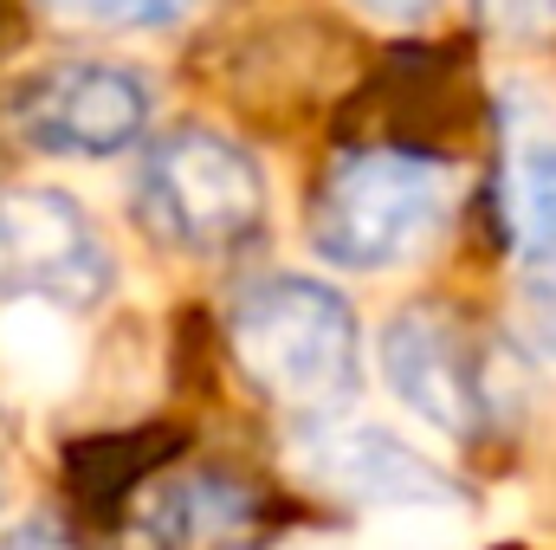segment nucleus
<instances>
[{
	"label": "nucleus",
	"instance_id": "nucleus-2",
	"mask_svg": "<svg viewBox=\"0 0 556 550\" xmlns=\"http://www.w3.org/2000/svg\"><path fill=\"white\" fill-rule=\"evenodd\" d=\"M227 337H233L247 383H260L285 409H337L363 376L356 304L324 278L273 273L247 285L233 317H227Z\"/></svg>",
	"mask_w": 556,
	"mask_h": 550
},
{
	"label": "nucleus",
	"instance_id": "nucleus-1",
	"mask_svg": "<svg viewBox=\"0 0 556 550\" xmlns=\"http://www.w3.org/2000/svg\"><path fill=\"white\" fill-rule=\"evenodd\" d=\"M453 195V168L433 155L350 149L311 201V247L337 273H395L440 240Z\"/></svg>",
	"mask_w": 556,
	"mask_h": 550
},
{
	"label": "nucleus",
	"instance_id": "nucleus-14",
	"mask_svg": "<svg viewBox=\"0 0 556 550\" xmlns=\"http://www.w3.org/2000/svg\"><path fill=\"white\" fill-rule=\"evenodd\" d=\"M356 13H369V20H382V26H415V20H427L440 0H350Z\"/></svg>",
	"mask_w": 556,
	"mask_h": 550
},
{
	"label": "nucleus",
	"instance_id": "nucleus-12",
	"mask_svg": "<svg viewBox=\"0 0 556 550\" xmlns=\"http://www.w3.org/2000/svg\"><path fill=\"white\" fill-rule=\"evenodd\" d=\"M525 330L538 337V350L556 357V253L525 260Z\"/></svg>",
	"mask_w": 556,
	"mask_h": 550
},
{
	"label": "nucleus",
	"instance_id": "nucleus-6",
	"mask_svg": "<svg viewBox=\"0 0 556 550\" xmlns=\"http://www.w3.org/2000/svg\"><path fill=\"white\" fill-rule=\"evenodd\" d=\"M298 473L324 486L330 499L369 505L376 512H408V505H459V486L446 466H433L408 434L382 421H330L298 440Z\"/></svg>",
	"mask_w": 556,
	"mask_h": 550
},
{
	"label": "nucleus",
	"instance_id": "nucleus-4",
	"mask_svg": "<svg viewBox=\"0 0 556 550\" xmlns=\"http://www.w3.org/2000/svg\"><path fill=\"white\" fill-rule=\"evenodd\" d=\"M13 130L65 162H111L149 130V85L111 59H59L13 91Z\"/></svg>",
	"mask_w": 556,
	"mask_h": 550
},
{
	"label": "nucleus",
	"instance_id": "nucleus-8",
	"mask_svg": "<svg viewBox=\"0 0 556 550\" xmlns=\"http://www.w3.org/2000/svg\"><path fill=\"white\" fill-rule=\"evenodd\" d=\"M78 324L65 304L52 298H7L0 304V370L20 396L33 402H59L78 383Z\"/></svg>",
	"mask_w": 556,
	"mask_h": 550
},
{
	"label": "nucleus",
	"instance_id": "nucleus-7",
	"mask_svg": "<svg viewBox=\"0 0 556 550\" xmlns=\"http://www.w3.org/2000/svg\"><path fill=\"white\" fill-rule=\"evenodd\" d=\"M382 383L420 427L459 440L479 427V376L466 357V337L446 311H395L382 330Z\"/></svg>",
	"mask_w": 556,
	"mask_h": 550
},
{
	"label": "nucleus",
	"instance_id": "nucleus-3",
	"mask_svg": "<svg viewBox=\"0 0 556 550\" xmlns=\"http://www.w3.org/2000/svg\"><path fill=\"white\" fill-rule=\"evenodd\" d=\"M137 208L155 240L194 260L240 253L266 227V168L227 130H175L142 155Z\"/></svg>",
	"mask_w": 556,
	"mask_h": 550
},
{
	"label": "nucleus",
	"instance_id": "nucleus-9",
	"mask_svg": "<svg viewBox=\"0 0 556 550\" xmlns=\"http://www.w3.org/2000/svg\"><path fill=\"white\" fill-rule=\"evenodd\" d=\"M505 227L518 260L556 253V137H525L505 162Z\"/></svg>",
	"mask_w": 556,
	"mask_h": 550
},
{
	"label": "nucleus",
	"instance_id": "nucleus-5",
	"mask_svg": "<svg viewBox=\"0 0 556 550\" xmlns=\"http://www.w3.org/2000/svg\"><path fill=\"white\" fill-rule=\"evenodd\" d=\"M111 291V247L65 188H0V304H91Z\"/></svg>",
	"mask_w": 556,
	"mask_h": 550
},
{
	"label": "nucleus",
	"instance_id": "nucleus-10",
	"mask_svg": "<svg viewBox=\"0 0 556 550\" xmlns=\"http://www.w3.org/2000/svg\"><path fill=\"white\" fill-rule=\"evenodd\" d=\"M59 13L85 20V26H117V33H155L175 26L194 0H52Z\"/></svg>",
	"mask_w": 556,
	"mask_h": 550
},
{
	"label": "nucleus",
	"instance_id": "nucleus-11",
	"mask_svg": "<svg viewBox=\"0 0 556 550\" xmlns=\"http://www.w3.org/2000/svg\"><path fill=\"white\" fill-rule=\"evenodd\" d=\"M472 13L498 39H556V0H472Z\"/></svg>",
	"mask_w": 556,
	"mask_h": 550
},
{
	"label": "nucleus",
	"instance_id": "nucleus-13",
	"mask_svg": "<svg viewBox=\"0 0 556 550\" xmlns=\"http://www.w3.org/2000/svg\"><path fill=\"white\" fill-rule=\"evenodd\" d=\"M0 550H78L52 518H20V525H7L0 532Z\"/></svg>",
	"mask_w": 556,
	"mask_h": 550
}]
</instances>
